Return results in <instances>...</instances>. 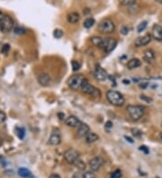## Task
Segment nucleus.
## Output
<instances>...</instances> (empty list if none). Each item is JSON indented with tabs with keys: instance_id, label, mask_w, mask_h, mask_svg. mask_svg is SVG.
<instances>
[{
	"instance_id": "obj_46",
	"label": "nucleus",
	"mask_w": 162,
	"mask_h": 178,
	"mask_svg": "<svg viewBox=\"0 0 162 178\" xmlns=\"http://www.w3.org/2000/svg\"><path fill=\"white\" fill-rule=\"evenodd\" d=\"M159 139H160V141L162 142V132L160 133V135H159Z\"/></svg>"
},
{
	"instance_id": "obj_28",
	"label": "nucleus",
	"mask_w": 162,
	"mask_h": 178,
	"mask_svg": "<svg viewBox=\"0 0 162 178\" xmlns=\"http://www.w3.org/2000/svg\"><path fill=\"white\" fill-rule=\"evenodd\" d=\"M14 33L17 35H23V34L26 33V30L23 27H16V28L14 29Z\"/></svg>"
},
{
	"instance_id": "obj_15",
	"label": "nucleus",
	"mask_w": 162,
	"mask_h": 178,
	"mask_svg": "<svg viewBox=\"0 0 162 178\" xmlns=\"http://www.w3.org/2000/svg\"><path fill=\"white\" fill-rule=\"evenodd\" d=\"M90 132V128L86 123H81L77 127V137L86 138V136Z\"/></svg>"
},
{
	"instance_id": "obj_26",
	"label": "nucleus",
	"mask_w": 162,
	"mask_h": 178,
	"mask_svg": "<svg viewBox=\"0 0 162 178\" xmlns=\"http://www.w3.org/2000/svg\"><path fill=\"white\" fill-rule=\"evenodd\" d=\"M147 24H148V22H147V21H143V22H142V23L138 25V27H137V32H138V33H142V32H143V31L146 29V27H147Z\"/></svg>"
},
{
	"instance_id": "obj_40",
	"label": "nucleus",
	"mask_w": 162,
	"mask_h": 178,
	"mask_svg": "<svg viewBox=\"0 0 162 178\" xmlns=\"http://www.w3.org/2000/svg\"><path fill=\"white\" fill-rule=\"evenodd\" d=\"M49 178H60V176H59L58 174H51V175L49 176Z\"/></svg>"
},
{
	"instance_id": "obj_22",
	"label": "nucleus",
	"mask_w": 162,
	"mask_h": 178,
	"mask_svg": "<svg viewBox=\"0 0 162 178\" xmlns=\"http://www.w3.org/2000/svg\"><path fill=\"white\" fill-rule=\"evenodd\" d=\"M18 175L23 178H30L32 176V173L29 169L25 167H20L18 169Z\"/></svg>"
},
{
	"instance_id": "obj_11",
	"label": "nucleus",
	"mask_w": 162,
	"mask_h": 178,
	"mask_svg": "<svg viewBox=\"0 0 162 178\" xmlns=\"http://www.w3.org/2000/svg\"><path fill=\"white\" fill-rule=\"evenodd\" d=\"M151 39H152V36L151 34H146L142 37H139L138 39H136V41H135V46L136 47L146 46L151 41Z\"/></svg>"
},
{
	"instance_id": "obj_2",
	"label": "nucleus",
	"mask_w": 162,
	"mask_h": 178,
	"mask_svg": "<svg viewBox=\"0 0 162 178\" xmlns=\"http://www.w3.org/2000/svg\"><path fill=\"white\" fill-rule=\"evenodd\" d=\"M127 113L134 121H138L144 115L145 107L142 105L131 104V105H128V107H127Z\"/></svg>"
},
{
	"instance_id": "obj_14",
	"label": "nucleus",
	"mask_w": 162,
	"mask_h": 178,
	"mask_svg": "<svg viewBox=\"0 0 162 178\" xmlns=\"http://www.w3.org/2000/svg\"><path fill=\"white\" fill-rule=\"evenodd\" d=\"M151 36L156 41H162V26L160 24H155L152 27Z\"/></svg>"
},
{
	"instance_id": "obj_48",
	"label": "nucleus",
	"mask_w": 162,
	"mask_h": 178,
	"mask_svg": "<svg viewBox=\"0 0 162 178\" xmlns=\"http://www.w3.org/2000/svg\"><path fill=\"white\" fill-rule=\"evenodd\" d=\"M2 144H3V141H2V139H0V147L2 146Z\"/></svg>"
},
{
	"instance_id": "obj_23",
	"label": "nucleus",
	"mask_w": 162,
	"mask_h": 178,
	"mask_svg": "<svg viewBox=\"0 0 162 178\" xmlns=\"http://www.w3.org/2000/svg\"><path fill=\"white\" fill-rule=\"evenodd\" d=\"M95 20L94 18H92V17H88V18H86L85 21H84V24H83V25H84V27L86 29H89L91 28L94 24H95Z\"/></svg>"
},
{
	"instance_id": "obj_30",
	"label": "nucleus",
	"mask_w": 162,
	"mask_h": 178,
	"mask_svg": "<svg viewBox=\"0 0 162 178\" xmlns=\"http://www.w3.org/2000/svg\"><path fill=\"white\" fill-rule=\"evenodd\" d=\"M71 67H72V70L73 71H77L80 68V63L77 60H72L71 61Z\"/></svg>"
},
{
	"instance_id": "obj_12",
	"label": "nucleus",
	"mask_w": 162,
	"mask_h": 178,
	"mask_svg": "<svg viewBox=\"0 0 162 178\" xmlns=\"http://www.w3.org/2000/svg\"><path fill=\"white\" fill-rule=\"evenodd\" d=\"M94 76L96 80L98 81H104L106 79L107 77V73L105 69L101 67H97L95 69V72H94Z\"/></svg>"
},
{
	"instance_id": "obj_24",
	"label": "nucleus",
	"mask_w": 162,
	"mask_h": 178,
	"mask_svg": "<svg viewBox=\"0 0 162 178\" xmlns=\"http://www.w3.org/2000/svg\"><path fill=\"white\" fill-rule=\"evenodd\" d=\"M15 131H16V135H17V137L19 138L20 140H23V139L24 138V136H25V131H24V128H22V127H17V128L15 129Z\"/></svg>"
},
{
	"instance_id": "obj_41",
	"label": "nucleus",
	"mask_w": 162,
	"mask_h": 178,
	"mask_svg": "<svg viewBox=\"0 0 162 178\" xmlns=\"http://www.w3.org/2000/svg\"><path fill=\"white\" fill-rule=\"evenodd\" d=\"M124 138L126 139V141H129L130 143H134V140H133L132 138H130V137H127V136H124Z\"/></svg>"
},
{
	"instance_id": "obj_9",
	"label": "nucleus",
	"mask_w": 162,
	"mask_h": 178,
	"mask_svg": "<svg viewBox=\"0 0 162 178\" xmlns=\"http://www.w3.org/2000/svg\"><path fill=\"white\" fill-rule=\"evenodd\" d=\"M117 45V41L114 38H105L104 41V45H103V50H105V53H110L113 51Z\"/></svg>"
},
{
	"instance_id": "obj_7",
	"label": "nucleus",
	"mask_w": 162,
	"mask_h": 178,
	"mask_svg": "<svg viewBox=\"0 0 162 178\" xmlns=\"http://www.w3.org/2000/svg\"><path fill=\"white\" fill-rule=\"evenodd\" d=\"M81 91L83 93H85L86 94H90V95H93V96H98L100 95V91L91 84H89L87 82V80H85L84 83L81 86Z\"/></svg>"
},
{
	"instance_id": "obj_17",
	"label": "nucleus",
	"mask_w": 162,
	"mask_h": 178,
	"mask_svg": "<svg viewBox=\"0 0 162 178\" xmlns=\"http://www.w3.org/2000/svg\"><path fill=\"white\" fill-rule=\"evenodd\" d=\"M142 65V61L137 59V58H134V59H132L128 61L127 63V67L129 69H134V68H137L139 67L140 66Z\"/></svg>"
},
{
	"instance_id": "obj_5",
	"label": "nucleus",
	"mask_w": 162,
	"mask_h": 178,
	"mask_svg": "<svg viewBox=\"0 0 162 178\" xmlns=\"http://www.w3.org/2000/svg\"><path fill=\"white\" fill-rule=\"evenodd\" d=\"M64 158L68 164L74 165L79 159V153L75 149H68L64 153Z\"/></svg>"
},
{
	"instance_id": "obj_35",
	"label": "nucleus",
	"mask_w": 162,
	"mask_h": 178,
	"mask_svg": "<svg viewBox=\"0 0 162 178\" xmlns=\"http://www.w3.org/2000/svg\"><path fill=\"white\" fill-rule=\"evenodd\" d=\"M120 33H121L123 35H127V34L129 33V28H128L126 25H124V26H122V28L120 30Z\"/></svg>"
},
{
	"instance_id": "obj_27",
	"label": "nucleus",
	"mask_w": 162,
	"mask_h": 178,
	"mask_svg": "<svg viewBox=\"0 0 162 178\" xmlns=\"http://www.w3.org/2000/svg\"><path fill=\"white\" fill-rule=\"evenodd\" d=\"M140 99H141L142 102H145V103H151L153 102V99L151 97L147 96V95H145V94H141V95H140Z\"/></svg>"
},
{
	"instance_id": "obj_21",
	"label": "nucleus",
	"mask_w": 162,
	"mask_h": 178,
	"mask_svg": "<svg viewBox=\"0 0 162 178\" xmlns=\"http://www.w3.org/2000/svg\"><path fill=\"white\" fill-rule=\"evenodd\" d=\"M104 41H105L104 38H101L99 37V36H95V37L91 38V42L95 46L101 48V49L103 48V45H104Z\"/></svg>"
},
{
	"instance_id": "obj_43",
	"label": "nucleus",
	"mask_w": 162,
	"mask_h": 178,
	"mask_svg": "<svg viewBox=\"0 0 162 178\" xmlns=\"http://www.w3.org/2000/svg\"><path fill=\"white\" fill-rule=\"evenodd\" d=\"M5 15H5V14H4V13L2 12V11H0V21H1L2 19L4 18V16H5Z\"/></svg>"
},
{
	"instance_id": "obj_20",
	"label": "nucleus",
	"mask_w": 162,
	"mask_h": 178,
	"mask_svg": "<svg viewBox=\"0 0 162 178\" xmlns=\"http://www.w3.org/2000/svg\"><path fill=\"white\" fill-rule=\"evenodd\" d=\"M99 140V136L95 133V132H89L86 136V143H94L95 141H97Z\"/></svg>"
},
{
	"instance_id": "obj_31",
	"label": "nucleus",
	"mask_w": 162,
	"mask_h": 178,
	"mask_svg": "<svg viewBox=\"0 0 162 178\" xmlns=\"http://www.w3.org/2000/svg\"><path fill=\"white\" fill-rule=\"evenodd\" d=\"M82 178H96V176L93 171H87L83 174Z\"/></svg>"
},
{
	"instance_id": "obj_45",
	"label": "nucleus",
	"mask_w": 162,
	"mask_h": 178,
	"mask_svg": "<svg viewBox=\"0 0 162 178\" xmlns=\"http://www.w3.org/2000/svg\"><path fill=\"white\" fill-rule=\"evenodd\" d=\"M90 13V10L88 9V8H86V9H84V14L85 15H88Z\"/></svg>"
},
{
	"instance_id": "obj_18",
	"label": "nucleus",
	"mask_w": 162,
	"mask_h": 178,
	"mask_svg": "<svg viewBox=\"0 0 162 178\" xmlns=\"http://www.w3.org/2000/svg\"><path fill=\"white\" fill-rule=\"evenodd\" d=\"M143 58H144L145 61H147V62H151L153 59H155V52H154V50H152L151 49L146 50L144 51Z\"/></svg>"
},
{
	"instance_id": "obj_8",
	"label": "nucleus",
	"mask_w": 162,
	"mask_h": 178,
	"mask_svg": "<svg viewBox=\"0 0 162 178\" xmlns=\"http://www.w3.org/2000/svg\"><path fill=\"white\" fill-rule=\"evenodd\" d=\"M105 164V159L102 157H95L94 158L89 161V167L91 168V171L97 172L99 169L102 168V167Z\"/></svg>"
},
{
	"instance_id": "obj_1",
	"label": "nucleus",
	"mask_w": 162,
	"mask_h": 178,
	"mask_svg": "<svg viewBox=\"0 0 162 178\" xmlns=\"http://www.w3.org/2000/svg\"><path fill=\"white\" fill-rule=\"evenodd\" d=\"M106 99L109 103L114 106L121 107L124 104L125 99L124 95L118 91L115 90H109L106 93Z\"/></svg>"
},
{
	"instance_id": "obj_39",
	"label": "nucleus",
	"mask_w": 162,
	"mask_h": 178,
	"mask_svg": "<svg viewBox=\"0 0 162 178\" xmlns=\"http://www.w3.org/2000/svg\"><path fill=\"white\" fill-rule=\"evenodd\" d=\"M58 118L60 120V121H65V114L63 113H58Z\"/></svg>"
},
{
	"instance_id": "obj_37",
	"label": "nucleus",
	"mask_w": 162,
	"mask_h": 178,
	"mask_svg": "<svg viewBox=\"0 0 162 178\" xmlns=\"http://www.w3.org/2000/svg\"><path fill=\"white\" fill-rule=\"evenodd\" d=\"M6 119H7V115H6V113H4V112H2V111H0V123L5 122Z\"/></svg>"
},
{
	"instance_id": "obj_36",
	"label": "nucleus",
	"mask_w": 162,
	"mask_h": 178,
	"mask_svg": "<svg viewBox=\"0 0 162 178\" xmlns=\"http://www.w3.org/2000/svg\"><path fill=\"white\" fill-rule=\"evenodd\" d=\"M113 128V122H111V121H108V122H105V129L106 131H110V130Z\"/></svg>"
},
{
	"instance_id": "obj_6",
	"label": "nucleus",
	"mask_w": 162,
	"mask_h": 178,
	"mask_svg": "<svg viewBox=\"0 0 162 178\" xmlns=\"http://www.w3.org/2000/svg\"><path fill=\"white\" fill-rule=\"evenodd\" d=\"M14 27V21L9 15H5L0 21V30L3 33H9Z\"/></svg>"
},
{
	"instance_id": "obj_29",
	"label": "nucleus",
	"mask_w": 162,
	"mask_h": 178,
	"mask_svg": "<svg viewBox=\"0 0 162 178\" xmlns=\"http://www.w3.org/2000/svg\"><path fill=\"white\" fill-rule=\"evenodd\" d=\"M53 36L56 38V39H60V38L63 36V31L60 30V29L54 30V32H53Z\"/></svg>"
},
{
	"instance_id": "obj_34",
	"label": "nucleus",
	"mask_w": 162,
	"mask_h": 178,
	"mask_svg": "<svg viewBox=\"0 0 162 178\" xmlns=\"http://www.w3.org/2000/svg\"><path fill=\"white\" fill-rule=\"evenodd\" d=\"M132 131H133V134H134V136L135 138H141L142 135V131H140V130H138V129H133Z\"/></svg>"
},
{
	"instance_id": "obj_38",
	"label": "nucleus",
	"mask_w": 162,
	"mask_h": 178,
	"mask_svg": "<svg viewBox=\"0 0 162 178\" xmlns=\"http://www.w3.org/2000/svg\"><path fill=\"white\" fill-rule=\"evenodd\" d=\"M140 150L143 151L146 155H147V154H149V152H150V150H149V149H148V147H146L145 145L141 146V147H140Z\"/></svg>"
},
{
	"instance_id": "obj_44",
	"label": "nucleus",
	"mask_w": 162,
	"mask_h": 178,
	"mask_svg": "<svg viewBox=\"0 0 162 178\" xmlns=\"http://www.w3.org/2000/svg\"><path fill=\"white\" fill-rule=\"evenodd\" d=\"M123 82H124V84L125 85H129L131 82H130V80H127V79H124L123 80Z\"/></svg>"
},
{
	"instance_id": "obj_10",
	"label": "nucleus",
	"mask_w": 162,
	"mask_h": 178,
	"mask_svg": "<svg viewBox=\"0 0 162 178\" xmlns=\"http://www.w3.org/2000/svg\"><path fill=\"white\" fill-rule=\"evenodd\" d=\"M48 142H49L50 145H52V146H58V145L60 144V142H61V136H60V132H59V131L58 129L53 130V131L51 132Z\"/></svg>"
},
{
	"instance_id": "obj_16",
	"label": "nucleus",
	"mask_w": 162,
	"mask_h": 178,
	"mask_svg": "<svg viewBox=\"0 0 162 178\" xmlns=\"http://www.w3.org/2000/svg\"><path fill=\"white\" fill-rule=\"evenodd\" d=\"M39 84L42 86H48L50 83V76L47 73H41L37 77Z\"/></svg>"
},
{
	"instance_id": "obj_49",
	"label": "nucleus",
	"mask_w": 162,
	"mask_h": 178,
	"mask_svg": "<svg viewBox=\"0 0 162 178\" xmlns=\"http://www.w3.org/2000/svg\"><path fill=\"white\" fill-rule=\"evenodd\" d=\"M30 178H36V177H34V176H31Z\"/></svg>"
},
{
	"instance_id": "obj_4",
	"label": "nucleus",
	"mask_w": 162,
	"mask_h": 178,
	"mask_svg": "<svg viewBox=\"0 0 162 178\" xmlns=\"http://www.w3.org/2000/svg\"><path fill=\"white\" fill-rule=\"evenodd\" d=\"M115 29V24L111 19L105 18L99 23V30L104 33H112Z\"/></svg>"
},
{
	"instance_id": "obj_33",
	"label": "nucleus",
	"mask_w": 162,
	"mask_h": 178,
	"mask_svg": "<svg viewBox=\"0 0 162 178\" xmlns=\"http://www.w3.org/2000/svg\"><path fill=\"white\" fill-rule=\"evenodd\" d=\"M10 50V45L8 43H7V44H4L2 48H1V53H3V54H6V53H7L8 51Z\"/></svg>"
},
{
	"instance_id": "obj_25",
	"label": "nucleus",
	"mask_w": 162,
	"mask_h": 178,
	"mask_svg": "<svg viewBox=\"0 0 162 178\" xmlns=\"http://www.w3.org/2000/svg\"><path fill=\"white\" fill-rule=\"evenodd\" d=\"M119 2L122 6H125V7H130L136 4V0H119Z\"/></svg>"
},
{
	"instance_id": "obj_32",
	"label": "nucleus",
	"mask_w": 162,
	"mask_h": 178,
	"mask_svg": "<svg viewBox=\"0 0 162 178\" xmlns=\"http://www.w3.org/2000/svg\"><path fill=\"white\" fill-rule=\"evenodd\" d=\"M122 177V172L117 169L111 174V178H121Z\"/></svg>"
},
{
	"instance_id": "obj_19",
	"label": "nucleus",
	"mask_w": 162,
	"mask_h": 178,
	"mask_svg": "<svg viewBox=\"0 0 162 178\" xmlns=\"http://www.w3.org/2000/svg\"><path fill=\"white\" fill-rule=\"evenodd\" d=\"M79 19H80V15L77 12H72V13L68 14L67 16L68 22L69 24H77L79 21Z\"/></svg>"
},
{
	"instance_id": "obj_3",
	"label": "nucleus",
	"mask_w": 162,
	"mask_h": 178,
	"mask_svg": "<svg viewBox=\"0 0 162 178\" xmlns=\"http://www.w3.org/2000/svg\"><path fill=\"white\" fill-rule=\"evenodd\" d=\"M85 80H86V78L83 75H73L68 78V84L72 90H77V89L81 88Z\"/></svg>"
},
{
	"instance_id": "obj_47",
	"label": "nucleus",
	"mask_w": 162,
	"mask_h": 178,
	"mask_svg": "<svg viewBox=\"0 0 162 178\" xmlns=\"http://www.w3.org/2000/svg\"><path fill=\"white\" fill-rule=\"evenodd\" d=\"M157 3H159V4H162V0H155Z\"/></svg>"
},
{
	"instance_id": "obj_13",
	"label": "nucleus",
	"mask_w": 162,
	"mask_h": 178,
	"mask_svg": "<svg viewBox=\"0 0 162 178\" xmlns=\"http://www.w3.org/2000/svg\"><path fill=\"white\" fill-rule=\"evenodd\" d=\"M65 123L66 125L68 127H71V128H77L82 122L79 121L78 118H77L76 116L74 115H70L68 116L67 119L65 120Z\"/></svg>"
},
{
	"instance_id": "obj_42",
	"label": "nucleus",
	"mask_w": 162,
	"mask_h": 178,
	"mask_svg": "<svg viewBox=\"0 0 162 178\" xmlns=\"http://www.w3.org/2000/svg\"><path fill=\"white\" fill-rule=\"evenodd\" d=\"M147 86H148V83H143V84H140V87H141V88H142V89H145Z\"/></svg>"
},
{
	"instance_id": "obj_50",
	"label": "nucleus",
	"mask_w": 162,
	"mask_h": 178,
	"mask_svg": "<svg viewBox=\"0 0 162 178\" xmlns=\"http://www.w3.org/2000/svg\"><path fill=\"white\" fill-rule=\"evenodd\" d=\"M161 126H162V124H161Z\"/></svg>"
}]
</instances>
